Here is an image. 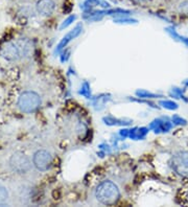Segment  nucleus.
<instances>
[{
	"mask_svg": "<svg viewBox=\"0 0 188 207\" xmlns=\"http://www.w3.org/2000/svg\"><path fill=\"white\" fill-rule=\"evenodd\" d=\"M95 198L101 204L114 205L120 199V191L113 181L105 180L96 186Z\"/></svg>",
	"mask_w": 188,
	"mask_h": 207,
	"instance_id": "obj_1",
	"label": "nucleus"
},
{
	"mask_svg": "<svg viewBox=\"0 0 188 207\" xmlns=\"http://www.w3.org/2000/svg\"><path fill=\"white\" fill-rule=\"evenodd\" d=\"M17 105L22 112L34 113L41 106V97L35 91H24L18 97Z\"/></svg>",
	"mask_w": 188,
	"mask_h": 207,
	"instance_id": "obj_2",
	"label": "nucleus"
},
{
	"mask_svg": "<svg viewBox=\"0 0 188 207\" xmlns=\"http://www.w3.org/2000/svg\"><path fill=\"white\" fill-rule=\"evenodd\" d=\"M8 165L14 173L18 175H24L31 172L34 164L28 156H26L21 152H17L11 156L10 160H8Z\"/></svg>",
	"mask_w": 188,
	"mask_h": 207,
	"instance_id": "obj_3",
	"label": "nucleus"
},
{
	"mask_svg": "<svg viewBox=\"0 0 188 207\" xmlns=\"http://www.w3.org/2000/svg\"><path fill=\"white\" fill-rule=\"evenodd\" d=\"M170 167L179 176L188 177V152L183 151L175 154L170 159Z\"/></svg>",
	"mask_w": 188,
	"mask_h": 207,
	"instance_id": "obj_4",
	"label": "nucleus"
},
{
	"mask_svg": "<svg viewBox=\"0 0 188 207\" xmlns=\"http://www.w3.org/2000/svg\"><path fill=\"white\" fill-rule=\"evenodd\" d=\"M33 164L39 172H46L51 167L52 156L46 150H38L33 156Z\"/></svg>",
	"mask_w": 188,
	"mask_h": 207,
	"instance_id": "obj_5",
	"label": "nucleus"
},
{
	"mask_svg": "<svg viewBox=\"0 0 188 207\" xmlns=\"http://www.w3.org/2000/svg\"><path fill=\"white\" fill-rule=\"evenodd\" d=\"M0 54L4 60L8 61V62H16V61L22 58L21 50H20L17 41L16 42L10 41V42L4 43L1 46V49H0Z\"/></svg>",
	"mask_w": 188,
	"mask_h": 207,
	"instance_id": "obj_6",
	"label": "nucleus"
},
{
	"mask_svg": "<svg viewBox=\"0 0 188 207\" xmlns=\"http://www.w3.org/2000/svg\"><path fill=\"white\" fill-rule=\"evenodd\" d=\"M38 14L43 17H48L54 14L55 10V3L54 0H39L36 4Z\"/></svg>",
	"mask_w": 188,
	"mask_h": 207,
	"instance_id": "obj_7",
	"label": "nucleus"
},
{
	"mask_svg": "<svg viewBox=\"0 0 188 207\" xmlns=\"http://www.w3.org/2000/svg\"><path fill=\"white\" fill-rule=\"evenodd\" d=\"M17 43H18L20 50H21L22 58H28L33 54V50H34L33 44H31V42L28 39H25V38L19 39L17 41Z\"/></svg>",
	"mask_w": 188,
	"mask_h": 207,
	"instance_id": "obj_8",
	"label": "nucleus"
},
{
	"mask_svg": "<svg viewBox=\"0 0 188 207\" xmlns=\"http://www.w3.org/2000/svg\"><path fill=\"white\" fill-rule=\"evenodd\" d=\"M178 12L184 15H188V0H183L178 5Z\"/></svg>",
	"mask_w": 188,
	"mask_h": 207,
	"instance_id": "obj_9",
	"label": "nucleus"
},
{
	"mask_svg": "<svg viewBox=\"0 0 188 207\" xmlns=\"http://www.w3.org/2000/svg\"><path fill=\"white\" fill-rule=\"evenodd\" d=\"M7 199H8V192L7 191V188L0 185V205L4 204L7 201Z\"/></svg>",
	"mask_w": 188,
	"mask_h": 207,
	"instance_id": "obj_10",
	"label": "nucleus"
}]
</instances>
